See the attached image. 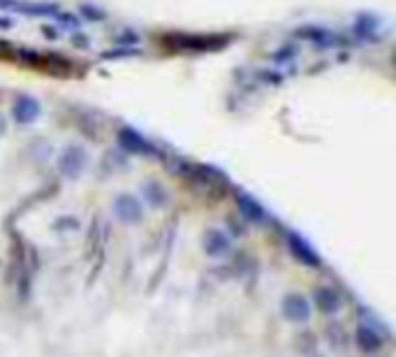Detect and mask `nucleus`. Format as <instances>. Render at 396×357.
Instances as JSON below:
<instances>
[{
	"label": "nucleus",
	"instance_id": "1a4fd4ad",
	"mask_svg": "<svg viewBox=\"0 0 396 357\" xmlns=\"http://www.w3.org/2000/svg\"><path fill=\"white\" fill-rule=\"evenodd\" d=\"M237 206H239V211L243 213V218H248L250 223H262V221L267 218L264 206L260 204L252 195L239 193V195H237Z\"/></svg>",
	"mask_w": 396,
	"mask_h": 357
},
{
	"label": "nucleus",
	"instance_id": "f257e3e1",
	"mask_svg": "<svg viewBox=\"0 0 396 357\" xmlns=\"http://www.w3.org/2000/svg\"><path fill=\"white\" fill-rule=\"evenodd\" d=\"M112 211L123 226H137V223L144 218V206H141V202L130 193L116 195L112 202Z\"/></svg>",
	"mask_w": 396,
	"mask_h": 357
},
{
	"label": "nucleus",
	"instance_id": "9b49d317",
	"mask_svg": "<svg viewBox=\"0 0 396 357\" xmlns=\"http://www.w3.org/2000/svg\"><path fill=\"white\" fill-rule=\"evenodd\" d=\"M357 344H359V348L364 353H375V351H380L383 339L378 336V332L373 327L359 325V329H357Z\"/></svg>",
	"mask_w": 396,
	"mask_h": 357
},
{
	"label": "nucleus",
	"instance_id": "0eeeda50",
	"mask_svg": "<svg viewBox=\"0 0 396 357\" xmlns=\"http://www.w3.org/2000/svg\"><path fill=\"white\" fill-rule=\"evenodd\" d=\"M288 246H290V253L294 255V260H299L301 264H306V267H318L320 264V257L313 251V246L304 242L299 235H294V232L288 235Z\"/></svg>",
	"mask_w": 396,
	"mask_h": 357
},
{
	"label": "nucleus",
	"instance_id": "ddd939ff",
	"mask_svg": "<svg viewBox=\"0 0 396 357\" xmlns=\"http://www.w3.org/2000/svg\"><path fill=\"white\" fill-rule=\"evenodd\" d=\"M5 128H7V123H5V116H3V114H0V137H3V135H5Z\"/></svg>",
	"mask_w": 396,
	"mask_h": 357
},
{
	"label": "nucleus",
	"instance_id": "7ed1b4c3",
	"mask_svg": "<svg viewBox=\"0 0 396 357\" xmlns=\"http://www.w3.org/2000/svg\"><path fill=\"white\" fill-rule=\"evenodd\" d=\"M3 10H10L16 14H28V16H58L61 7L54 3H23V0H0Z\"/></svg>",
	"mask_w": 396,
	"mask_h": 357
},
{
	"label": "nucleus",
	"instance_id": "f8f14e48",
	"mask_svg": "<svg viewBox=\"0 0 396 357\" xmlns=\"http://www.w3.org/2000/svg\"><path fill=\"white\" fill-rule=\"evenodd\" d=\"M141 193H144L146 202H148L151 206H158V209L170 202V195H167L165 186L158 184V181H146L144 188H141Z\"/></svg>",
	"mask_w": 396,
	"mask_h": 357
},
{
	"label": "nucleus",
	"instance_id": "39448f33",
	"mask_svg": "<svg viewBox=\"0 0 396 357\" xmlns=\"http://www.w3.org/2000/svg\"><path fill=\"white\" fill-rule=\"evenodd\" d=\"M283 315L290 322H306L310 315V304L304 295L290 293L283 297Z\"/></svg>",
	"mask_w": 396,
	"mask_h": 357
},
{
	"label": "nucleus",
	"instance_id": "423d86ee",
	"mask_svg": "<svg viewBox=\"0 0 396 357\" xmlns=\"http://www.w3.org/2000/svg\"><path fill=\"white\" fill-rule=\"evenodd\" d=\"M119 144L125 148V151L137 153V156H153L156 153V146L151 144L144 135H139V132L132 128H123L119 132Z\"/></svg>",
	"mask_w": 396,
	"mask_h": 357
},
{
	"label": "nucleus",
	"instance_id": "f03ea898",
	"mask_svg": "<svg viewBox=\"0 0 396 357\" xmlns=\"http://www.w3.org/2000/svg\"><path fill=\"white\" fill-rule=\"evenodd\" d=\"M86 163H88L86 151L77 144H70L63 148L61 156H58V172H61L65 179H74L86 170Z\"/></svg>",
	"mask_w": 396,
	"mask_h": 357
},
{
	"label": "nucleus",
	"instance_id": "6e6552de",
	"mask_svg": "<svg viewBox=\"0 0 396 357\" xmlns=\"http://www.w3.org/2000/svg\"><path fill=\"white\" fill-rule=\"evenodd\" d=\"M202 244H204V253L209 257H223L230 253V248H232L230 237H227L223 230H209Z\"/></svg>",
	"mask_w": 396,
	"mask_h": 357
},
{
	"label": "nucleus",
	"instance_id": "9d476101",
	"mask_svg": "<svg viewBox=\"0 0 396 357\" xmlns=\"http://www.w3.org/2000/svg\"><path fill=\"white\" fill-rule=\"evenodd\" d=\"M315 302H318V309L322 313H336L341 306V295L336 293L334 288H318Z\"/></svg>",
	"mask_w": 396,
	"mask_h": 357
},
{
	"label": "nucleus",
	"instance_id": "20e7f679",
	"mask_svg": "<svg viewBox=\"0 0 396 357\" xmlns=\"http://www.w3.org/2000/svg\"><path fill=\"white\" fill-rule=\"evenodd\" d=\"M40 114H42V105L37 98H33V95H19L12 105V116L19 126H30V123H35L40 119Z\"/></svg>",
	"mask_w": 396,
	"mask_h": 357
}]
</instances>
